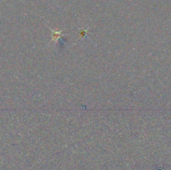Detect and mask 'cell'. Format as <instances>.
<instances>
[{
  "label": "cell",
  "mask_w": 171,
  "mask_h": 170,
  "mask_svg": "<svg viewBox=\"0 0 171 170\" xmlns=\"http://www.w3.org/2000/svg\"><path fill=\"white\" fill-rule=\"evenodd\" d=\"M52 32H53L52 41H53V42H55V41L59 40V38H60V36H61V31H59V30H56V31L52 30Z\"/></svg>",
  "instance_id": "obj_1"
}]
</instances>
